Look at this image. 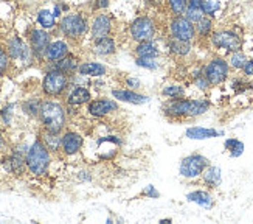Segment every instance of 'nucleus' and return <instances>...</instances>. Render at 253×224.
Returning a JSON list of instances; mask_svg holds the SVG:
<instances>
[{"instance_id": "obj_9", "label": "nucleus", "mask_w": 253, "mask_h": 224, "mask_svg": "<svg viewBox=\"0 0 253 224\" xmlns=\"http://www.w3.org/2000/svg\"><path fill=\"white\" fill-rule=\"evenodd\" d=\"M230 72H232V69H230L227 58L221 55L213 56L202 65V73L213 87L227 83L230 80Z\"/></svg>"}, {"instance_id": "obj_6", "label": "nucleus", "mask_w": 253, "mask_h": 224, "mask_svg": "<svg viewBox=\"0 0 253 224\" xmlns=\"http://www.w3.org/2000/svg\"><path fill=\"white\" fill-rule=\"evenodd\" d=\"M69 87L70 75L58 69H45L41 83V92L43 98H62Z\"/></svg>"}, {"instance_id": "obj_27", "label": "nucleus", "mask_w": 253, "mask_h": 224, "mask_svg": "<svg viewBox=\"0 0 253 224\" xmlns=\"http://www.w3.org/2000/svg\"><path fill=\"white\" fill-rule=\"evenodd\" d=\"M36 25H39L41 28L47 30V31H56L58 28V19L54 17L51 8H47V6H41L36 9Z\"/></svg>"}, {"instance_id": "obj_17", "label": "nucleus", "mask_w": 253, "mask_h": 224, "mask_svg": "<svg viewBox=\"0 0 253 224\" xmlns=\"http://www.w3.org/2000/svg\"><path fill=\"white\" fill-rule=\"evenodd\" d=\"M69 53H72V42L67 41L65 38H53L51 42L48 44V47L43 55V64L50 65L53 62H56L62 58H65Z\"/></svg>"}, {"instance_id": "obj_49", "label": "nucleus", "mask_w": 253, "mask_h": 224, "mask_svg": "<svg viewBox=\"0 0 253 224\" xmlns=\"http://www.w3.org/2000/svg\"><path fill=\"white\" fill-rule=\"evenodd\" d=\"M160 223H172L171 218H167V220H160Z\"/></svg>"}, {"instance_id": "obj_33", "label": "nucleus", "mask_w": 253, "mask_h": 224, "mask_svg": "<svg viewBox=\"0 0 253 224\" xmlns=\"http://www.w3.org/2000/svg\"><path fill=\"white\" fill-rule=\"evenodd\" d=\"M160 95L165 100H179L186 97V89L180 83H168L160 89Z\"/></svg>"}, {"instance_id": "obj_30", "label": "nucleus", "mask_w": 253, "mask_h": 224, "mask_svg": "<svg viewBox=\"0 0 253 224\" xmlns=\"http://www.w3.org/2000/svg\"><path fill=\"white\" fill-rule=\"evenodd\" d=\"M196 27V41H208L213 35L214 28V19L210 16H204L199 22L194 24Z\"/></svg>"}, {"instance_id": "obj_2", "label": "nucleus", "mask_w": 253, "mask_h": 224, "mask_svg": "<svg viewBox=\"0 0 253 224\" xmlns=\"http://www.w3.org/2000/svg\"><path fill=\"white\" fill-rule=\"evenodd\" d=\"M90 17L84 11H70L58 20L56 33L59 36L70 41L72 44L81 42L89 36Z\"/></svg>"}, {"instance_id": "obj_32", "label": "nucleus", "mask_w": 253, "mask_h": 224, "mask_svg": "<svg viewBox=\"0 0 253 224\" xmlns=\"http://www.w3.org/2000/svg\"><path fill=\"white\" fill-rule=\"evenodd\" d=\"M204 2L205 0H188V5H186V9H185V17L191 20L193 24L196 22H199L205 13H204Z\"/></svg>"}, {"instance_id": "obj_1", "label": "nucleus", "mask_w": 253, "mask_h": 224, "mask_svg": "<svg viewBox=\"0 0 253 224\" xmlns=\"http://www.w3.org/2000/svg\"><path fill=\"white\" fill-rule=\"evenodd\" d=\"M211 108L208 98H179V100H165L162 105V114L171 121L193 120L207 114Z\"/></svg>"}, {"instance_id": "obj_46", "label": "nucleus", "mask_w": 253, "mask_h": 224, "mask_svg": "<svg viewBox=\"0 0 253 224\" xmlns=\"http://www.w3.org/2000/svg\"><path fill=\"white\" fill-rule=\"evenodd\" d=\"M241 73H243V76H246L247 80L249 78H253V58H249V61L246 62L244 69L241 70Z\"/></svg>"}, {"instance_id": "obj_25", "label": "nucleus", "mask_w": 253, "mask_h": 224, "mask_svg": "<svg viewBox=\"0 0 253 224\" xmlns=\"http://www.w3.org/2000/svg\"><path fill=\"white\" fill-rule=\"evenodd\" d=\"M186 201L188 203H193L196 206H199L202 209L210 210L214 207V196L211 195L210 190H204V188H196L193 192L186 193Z\"/></svg>"}, {"instance_id": "obj_38", "label": "nucleus", "mask_w": 253, "mask_h": 224, "mask_svg": "<svg viewBox=\"0 0 253 224\" xmlns=\"http://www.w3.org/2000/svg\"><path fill=\"white\" fill-rule=\"evenodd\" d=\"M134 62L140 69H145L149 72H156L162 67V59L160 58H134Z\"/></svg>"}, {"instance_id": "obj_21", "label": "nucleus", "mask_w": 253, "mask_h": 224, "mask_svg": "<svg viewBox=\"0 0 253 224\" xmlns=\"http://www.w3.org/2000/svg\"><path fill=\"white\" fill-rule=\"evenodd\" d=\"M132 53H134V58H162V47L156 38L137 42L132 49Z\"/></svg>"}, {"instance_id": "obj_24", "label": "nucleus", "mask_w": 253, "mask_h": 224, "mask_svg": "<svg viewBox=\"0 0 253 224\" xmlns=\"http://www.w3.org/2000/svg\"><path fill=\"white\" fill-rule=\"evenodd\" d=\"M222 129L216 128H205V126H190L185 129V137L190 140H208V139H216L224 136Z\"/></svg>"}, {"instance_id": "obj_4", "label": "nucleus", "mask_w": 253, "mask_h": 224, "mask_svg": "<svg viewBox=\"0 0 253 224\" xmlns=\"http://www.w3.org/2000/svg\"><path fill=\"white\" fill-rule=\"evenodd\" d=\"M25 159H27L28 174H31L33 177H43L48 174L53 154L50 153V150L45 145H43V142L39 137H36L35 142L28 147Z\"/></svg>"}, {"instance_id": "obj_43", "label": "nucleus", "mask_w": 253, "mask_h": 224, "mask_svg": "<svg viewBox=\"0 0 253 224\" xmlns=\"http://www.w3.org/2000/svg\"><path fill=\"white\" fill-rule=\"evenodd\" d=\"M123 87H127L130 91H141L143 89V83L140 78L132 76V75H126L123 78Z\"/></svg>"}, {"instance_id": "obj_29", "label": "nucleus", "mask_w": 253, "mask_h": 224, "mask_svg": "<svg viewBox=\"0 0 253 224\" xmlns=\"http://www.w3.org/2000/svg\"><path fill=\"white\" fill-rule=\"evenodd\" d=\"M38 137L43 142V145L50 150L53 156L61 154V132H53V131L41 128Z\"/></svg>"}, {"instance_id": "obj_39", "label": "nucleus", "mask_w": 253, "mask_h": 224, "mask_svg": "<svg viewBox=\"0 0 253 224\" xmlns=\"http://www.w3.org/2000/svg\"><path fill=\"white\" fill-rule=\"evenodd\" d=\"M11 67H13V62H11L9 55L3 44H0V78L5 76L11 70Z\"/></svg>"}, {"instance_id": "obj_19", "label": "nucleus", "mask_w": 253, "mask_h": 224, "mask_svg": "<svg viewBox=\"0 0 253 224\" xmlns=\"http://www.w3.org/2000/svg\"><path fill=\"white\" fill-rule=\"evenodd\" d=\"M111 97H114L118 103H127L132 106H141L149 103V97L141 94L140 91H130L127 87H112Z\"/></svg>"}, {"instance_id": "obj_47", "label": "nucleus", "mask_w": 253, "mask_h": 224, "mask_svg": "<svg viewBox=\"0 0 253 224\" xmlns=\"http://www.w3.org/2000/svg\"><path fill=\"white\" fill-rule=\"evenodd\" d=\"M6 153H8V151H6V137H5L3 129L0 128V159H2Z\"/></svg>"}, {"instance_id": "obj_8", "label": "nucleus", "mask_w": 253, "mask_h": 224, "mask_svg": "<svg viewBox=\"0 0 253 224\" xmlns=\"http://www.w3.org/2000/svg\"><path fill=\"white\" fill-rule=\"evenodd\" d=\"M208 42H210V46L214 50L224 52L225 55L243 50V47H244L243 36H241L236 30H232V28L214 30L213 35L210 36V39H208Z\"/></svg>"}, {"instance_id": "obj_7", "label": "nucleus", "mask_w": 253, "mask_h": 224, "mask_svg": "<svg viewBox=\"0 0 253 224\" xmlns=\"http://www.w3.org/2000/svg\"><path fill=\"white\" fill-rule=\"evenodd\" d=\"M159 33L157 20L149 14H140L135 19H132L127 25V36L132 42H141L156 39Z\"/></svg>"}, {"instance_id": "obj_50", "label": "nucleus", "mask_w": 253, "mask_h": 224, "mask_svg": "<svg viewBox=\"0 0 253 224\" xmlns=\"http://www.w3.org/2000/svg\"><path fill=\"white\" fill-rule=\"evenodd\" d=\"M48 2H54V0H48Z\"/></svg>"}, {"instance_id": "obj_20", "label": "nucleus", "mask_w": 253, "mask_h": 224, "mask_svg": "<svg viewBox=\"0 0 253 224\" xmlns=\"http://www.w3.org/2000/svg\"><path fill=\"white\" fill-rule=\"evenodd\" d=\"M65 100V105H70V106H84L90 102L93 98L90 89L84 86V84H70V87L67 89V92L62 97Z\"/></svg>"}, {"instance_id": "obj_13", "label": "nucleus", "mask_w": 253, "mask_h": 224, "mask_svg": "<svg viewBox=\"0 0 253 224\" xmlns=\"http://www.w3.org/2000/svg\"><path fill=\"white\" fill-rule=\"evenodd\" d=\"M120 111V103L114 97H96L92 98L89 103L85 105V112L89 114L92 118H98V120H103L107 118Z\"/></svg>"}, {"instance_id": "obj_28", "label": "nucleus", "mask_w": 253, "mask_h": 224, "mask_svg": "<svg viewBox=\"0 0 253 224\" xmlns=\"http://www.w3.org/2000/svg\"><path fill=\"white\" fill-rule=\"evenodd\" d=\"M81 64V59H80V56H76L73 53H69L65 58L56 61V62H53L50 65H45V69H58L64 73H67V75H73L78 72V67Z\"/></svg>"}, {"instance_id": "obj_10", "label": "nucleus", "mask_w": 253, "mask_h": 224, "mask_svg": "<svg viewBox=\"0 0 253 224\" xmlns=\"http://www.w3.org/2000/svg\"><path fill=\"white\" fill-rule=\"evenodd\" d=\"M210 165V159L201 153H191L180 159L179 162V176L186 181L201 179L205 168Z\"/></svg>"}, {"instance_id": "obj_23", "label": "nucleus", "mask_w": 253, "mask_h": 224, "mask_svg": "<svg viewBox=\"0 0 253 224\" xmlns=\"http://www.w3.org/2000/svg\"><path fill=\"white\" fill-rule=\"evenodd\" d=\"M165 47H167L168 53L172 56V58L177 59H185L193 53V44L191 42H185V41H177L172 38H167L165 41Z\"/></svg>"}, {"instance_id": "obj_42", "label": "nucleus", "mask_w": 253, "mask_h": 224, "mask_svg": "<svg viewBox=\"0 0 253 224\" xmlns=\"http://www.w3.org/2000/svg\"><path fill=\"white\" fill-rule=\"evenodd\" d=\"M191 83H193V86L197 89V91H201V92H208L213 87L210 84V81H208L207 78L204 76V73L199 75V76H196V78H191Z\"/></svg>"}, {"instance_id": "obj_40", "label": "nucleus", "mask_w": 253, "mask_h": 224, "mask_svg": "<svg viewBox=\"0 0 253 224\" xmlns=\"http://www.w3.org/2000/svg\"><path fill=\"white\" fill-rule=\"evenodd\" d=\"M70 3L67 2V0H54V2L51 3V11H53V14L54 17H56L58 20L64 16V14H67L70 13Z\"/></svg>"}, {"instance_id": "obj_31", "label": "nucleus", "mask_w": 253, "mask_h": 224, "mask_svg": "<svg viewBox=\"0 0 253 224\" xmlns=\"http://www.w3.org/2000/svg\"><path fill=\"white\" fill-rule=\"evenodd\" d=\"M42 100L41 97H30L27 100L20 103V111L22 114L27 115L28 118H35L38 120L39 112H41V106H42Z\"/></svg>"}, {"instance_id": "obj_36", "label": "nucleus", "mask_w": 253, "mask_h": 224, "mask_svg": "<svg viewBox=\"0 0 253 224\" xmlns=\"http://www.w3.org/2000/svg\"><path fill=\"white\" fill-rule=\"evenodd\" d=\"M224 9V0H205L204 2V13L205 16H210L216 19Z\"/></svg>"}, {"instance_id": "obj_22", "label": "nucleus", "mask_w": 253, "mask_h": 224, "mask_svg": "<svg viewBox=\"0 0 253 224\" xmlns=\"http://www.w3.org/2000/svg\"><path fill=\"white\" fill-rule=\"evenodd\" d=\"M78 73L87 78H104L109 73V65L98 61V59H87V61H81L80 67H78Z\"/></svg>"}, {"instance_id": "obj_14", "label": "nucleus", "mask_w": 253, "mask_h": 224, "mask_svg": "<svg viewBox=\"0 0 253 224\" xmlns=\"http://www.w3.org/2000/svg\"><path fill=\"white\" fill-rule=\"evenodd\" d=\"M115 31V19L111 13H104L100 11L90 17V30H89V38L90 42L95 39H100L104 36H111Z\"/></svg>"}, {"instance_id": "obj_3", "label": "nucleus", "mask_w": 253, "mask_h": 224, "mask_svg": "<svg viewBox=\"0 0 253 224\" xmlns=\"http://www.w3.org/2000/svg\"><path fill=\"white\" fill-rule=\"evenodd\" d=\"M67 112L65 103H61L58 98H43L38 121L41 128L53 132H62L67 128Z\"/></svg>"}, {"instance_id": "obj_37", "label": "nucleus", "mask_w": 253, "mask_h": 224, "mask_svg": "<svg viewBox=\"0 0 253 224\" xmlns=\"http://www.w3.org/2000/svg\"><path fill=\"white\" fill-rule=\"evenodd\" d=\"M188 0H165V6L169 16H183Z\"/></svg>"}, {"instance_id": "obj_26", "label": "nucleus", "mask_w": 253, "mask_h": 224, "mask_svg": "<svg viewBox=\"0 0 253 224\" xmlns=\"http://www.w3.org/2000/svg\"><path fill=\"white\" fill-rule=\"evenodd\" d=\"M201 182L208 188V190H216L221 187L222 184V170H221V167H217V165H208L202 176H201Z\"/></svg>"}, {"instance_id": "obj_16", "label": "nucleus", "mask_w": 253, "mask_h": 224, "mask_svg": "<svg viewBox=\"0 0 253 224\" xmlns=\"http://www.w3.org/2000/svg\"><path fill=\"white\" fill-rule=\"evenodd\" d=\"M84 148V137L83 134L65 128L61 132V154L65 156V158H72V156L80 154Z\"/></svg>"}, {"instance_id": "obj_12", "label": "nucleus", "mask_w": 253, "mask_h": 224, "mask_svg": "<svg viewBox=\"0 0 253 224\" xmlns=\"http://www.w3.org/2000/svg\"><path fill=\"white\" fill-rule=\"evenodd\" d=\"M167 30H168V36L172 39L191 42V44L196 42V27L185 16H169Z\"/></svg>"}, {"instance_id": "obj_15", "label": "nucleus", "mask_w": 253, "mask_h": 224, "mask_svg": "<svg viewBox=\"0 0 253 224\" xmlns=\"http://www.w3.org/2000/svg\"><path fill=\"white\" fill-rule=\"evenodd\" d=\"M123 147V137L117 134H106L96 139V154L100 161H112Z\"/></svg>"}, {"instance_id": "obj_34", "label": "nucleus", "mask_w": 253, "mask_h": 224, "mask_svg": "<svg viewBox=\"0 0 253 224\" xmlns=\"http://www.w3.org/2000/svg\"><path fill=\"white\" fill-rule=\"evenodd\" d=\"M224 150L227 151V154L232 159H238V158H241V156L244 154L246 145H244L243 140H239L236 137H228L224 142Z\"/></svg>"}, {"instance_id": "obj_48", "label": "nucleus", "mask_w": 253, "mask_h": 224, "mask_svg": "<svg viewBox=\"0 0 253 224\" xmlns=\"http://www.w3.org/2000/svg\"><path fill=\"white\" fill-rule=\"evenodd\" d=\"M145 2V5L146 6H149V8H162V5H165V0H143Z\"/></svg>"}, {"instance_id": "obj_44", "label": "nucleus", "mask_w": 253, "mask_h": 224, "mask_svg": "<svg viewBox=\"0 0 253 224\" xmlns=\"http://www.w3.org/2000/svg\"><path fill=\"white\" fill-rule=\"evenodd\" d=\"M111 6V0H90L89 9L90 13H100V11H106Z\"/></svg>"}, {"instance_id": "obj_41", "label": "nucleus", "mask_w": 253, "mask_h": 224, "mask_svg": "<svg viewBox=\"0 0 253 224\" xmlns=\"http://www.w3.org/2000/svg\"><path fill=\"white\" fill-rule=\"evenodd\" d=\"M230 87H232L236 94H243L244 91H247V87H250V83L247 81L246 76H238V78H233L232 80Z\"/></svg>"}, {"instance_id": "obj_5", "label": "nucleus", "mask_w": 253, "mask_h": 224, "mask_svg": "<svg viewBox=\"0 0 253 224\" xmlns=\"http://www.w3.org/2000/svg\"><path fill=\"white\" fill-rule=\"evenodd\" d=\"M3 46L9 55L13 67H17V69H27V67H30L33 62H36L35 55H33L27 39L17 35V33L8 36Z\"/></svg>"}, {"instance_id": "obj_35", "label": "nucleus", "mask_w": 253, "mask_h": 224, "mask_svg": "<svg viewBox=\"0 0 253 224\" xmlns=\"http://www.w3.org/2000/svg\"><path fill=\"white\" fill-rule=\"evenodd\" d=\"M227 61H228L230 69L235 70V72H241V70L244 69L246 62L249 61V56H247V53L244 50H238V52L230 53Z\"/></svg>"}, {"instance_id": "obj_18", "label": "nucleus", "mask_w": 253, "mask_h": 224, "mask_svg": "<svg viewBox=\"0 0 253 224\" xmlns=\"http://www.w3.org/2000/svg\"><path fill=\"white\" fill-rule=\"evenodd\" d=\"M118 52V42L114 35L95 39L90 42V53L95 58L100 59H111Z\"/></svg>"}, {"instance_id": "obj_45", "label": "nucleus", "mask_w": 253, "mask_h": 224, "mask_svg": "<svg viewBox=\"0 0 253 224\" xmlns=\"http://www.w3.org/2000/svg\"><path fill=\"white\" fill-rule=\"evenodd\" d=\"M140 196H143V198H148V199H159L160 198V192L159 190L154 187V185H146L145 188L141 190V193H140Z\"/></svg>"}, {"instance_id": "obj_11", "label": "nucleus", "mask_w": 253, "mask_h": 224, "mask_svg": "<svg viewBox=\"0 0 253 224\" xmlns=\"http://www.w3.org/2000/svg\"><path fill=\"white\" fill-rule=\"evenodd\" d=\"M25 39L28 42L33 55H35L36 62H43V55H45L48 44L53 39V33L41 28L39 25H30L27 30Z\"/></svg>"}]
</instances>
